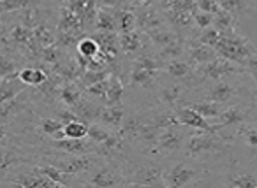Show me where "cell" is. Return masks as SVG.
I'll list each match as a JSON object with an SVG mask.
<instances>
[{"label": "cell", "mask_w": 257, "mask_h": 188, "mask_svg": "<svg viewBox=\"0 0 257 188\" xmlns=\"http://www.w3.org/2000/svg\"><path fill=\"white\" fill-rule=\"evenodd\" d=\"M218 57L225 58V60L232 62V64L245 65L246 58L255 51V48L248 43L243 36L236 34V30L232 32H224L220 34V39H218L217 46H215Z\"/></svg>", "instance_id": "1"}, {"label": "cell", "mask_w": 257, "mask_h": 188, "mask_svg": "<svg viewBox=\"0 0 257 188\" xmlns=\"http://www.w3.org/2000/svg\"><path fill=\"white\" fill-rule=\"evenodd\" d=\"M185 153L189 156H203V155H211V153H220L227 148V142L224 139H220L217 134L211 132H203L199 130V134H192L185 139Z\"/></svg>", "instance_id": "2"}, {"label": "cell", "mask_w": 257, "mask_h": 188, "mask_svg": "<svg viewBox=\"0 0 257 188\" xmlns=\"http://www.w3.org/2000/svg\"><path fill=\"white\" fill-rule=\"evenodd\" d=\"M90 177L86 179L85 184L95 188H111V186H120V184H127V181L123 179V174H120V170L114 169L109 163H95L92 169L88 170Z\"/></svg>", "instance_id": "3"}, {"label": "cell", "mask_w": 257, "mask_h": 188, "mask_svg": "<svg viewBox=\"0 0 257 188\" xmlns=\"http://www.w3.org/2000/svg\"><path fill=\"white\" fill-rule=\"evenodd\" d=\"M245 72V67L238 64H232V62L225 60L222 57H217L215 60L208 62V64L197 65L196 74H201L203 79H213V81H218L224 76L229 74H243Z\"/></svg>", "instance_id": "4"}, {"label": "cell", "mask_w": 257, "mask_h": 188, "mask_svg": "<svg viewBox=\"0 0 257 188\" xmlns=\"http://www.w3.org/2000/svg\"><path fill=\"white\" fill-rule=\"evenodd\" d=\"M199 176V170L190 167L189 163L178 162L171 165L169 169L164 170L162 177H164V186L169 188H182L192 184V181Z\"/></svg>", "instance_id": "5"}, {"label": "cell", "mask_w": 257, "mask_h": 188, "mask_svg": "<svg viewBox=\"0 0 257 188\" xmlns=\"http://www.w3.org/2000/svg\"><path fill=\"white\" fill-rule=\"evenodd\" d=\"M164 169L155 163H145L140 165L138 169L133 170L131 177L127 179V184H133V186H164Z\"/></svg>", "instance_id": "6"}, {"label": "cell", "mask_w": 257, "mask_h": 188, "mask_svg": "<svg viewBox=\"0 0 257 188\" xmlns=\"http://www.w3.org/2000/svg\"><path fill=\"white\" fill-rule=\"evenodd\" d=\"M175 113L185 127L196 128V130H203V132H211V134H218L220 130H224L218 123L217 125L210 123V120H206L204 116H201V114L197 113L196 109H192L190 106L175 107Z\"/></svg>", "instance_id": "7"}, {"label": "cell", "mask_w": 257, "mask_h": 188, "mask_svg": "<svg viewBox=\"0 0 257 188\" xmlns=\"http://www.w3.org/2000/svg\"><path fill=\"white\" fill-rule=\"evenodd\" d=\"M95 163H97L95 156L83 153V155H69L67 158L58 160V162L53 163V165H57L58 169L64 170V172L69 174V176H79V174L88 172Z\"/></svg>", "instance_id": "8"}, {"label": "cell", "mask_w": 257, "mask_h": 188, "mask_svg": "<svg viewBox=\"0 0 257 188\" xmlns=\"http://www.w3.org/2000/svg\"><path fill=\"white\" fill-rule=\"evenodd\" d=\"M185 134L180 132V127H169L162 128L159 132V137L155 141L154 151H162V153H175L185 144Z\"/></svg>", "instance_id": "9"}, {"label": "cell", "mask_w": 257, "mask_h": 188, "mask_svg": "<svg viewBox=\"0 0 257 188\" xmlns=\"http://www.w3.org/2000/svg\"><path fill=\"white\" fill-rule=\"evenodd\" d=\"M11 184L23 188H60V184L51 179L50 176H46L39 167H32L29 172L20 174L18 177L11 181Z\"/></svg>", "instance_id": "10"}, {"label": "cell", "mask_w": 257, "mask_h": 188, "mask_svg": "<svg viewBox=\"0 0 257 188\" xmlns=\"http://www.w3.org/2000/svg\"><path fill=\"white\" fill-rule=\"evenodd\" d=\"M93 141L83 139H72V137H62V139H51V146L58 151H64L67 155H83V153L93 151Z\"/></svg>", "instance_id": "11"}, {"label": "cell", "mask_w": 257, "mask_h": 188, "mask_svg": "<svg viewBox=\"0 0 257 188\" xmlns=\"http://www.w3.org/2000/svg\"><path fill=\"white\" fill-rule=\"evenodd\" d=\"M134 15H136V25L143 30L145 34L150 32V30L157 29V27L164 25V20H162L161 13L157 9H154V6H136L134 8Z\"/></svg>", "instance_id": "12"}, {"label": "cell", "mask_w": 257, "mask_h": 188, "mask_svg": "<svg viewBox=\"0 0 257 188\" xmlns=\"http://www.w3.org/2000/svg\"><path fill=\"white\" fill-rule=\"evenodd\" d=\"M58 34H78L81 36L85 32V23L76 13H72L69 8L62 6L60 16H58Z\"/></svg>", "instance_id": "13"}, {"label": "cell", "mask_w": 257, "mask_h": 188, "mask_svg": "<svg viewBox=\"0 0 257 188\" xmlns=\"http://www.w3.org/2000/svg\"><path fill=\"white\" fill-rule=\"evenodd\" d=\"M239 93L238 86L231 85V83L227 81H215L213 85L208 88L206 92V99L208 100H213V102L220 104V106H224V104L231 102L232 99H234L236 95Z\"/></svg>", "instance_id": "14"}, {"label": "cell", "mask_w": 257, "mask_h": 188, "mask_svg": "<svg viewBox=\"0 0 257 188\" xmlns=\"http://www.w3.org/2000/svg\"><path fill=\"white\" fill-rule=\"evenodd\" d=\"M100 109L102 107L99 104L92 102V100H86L85 97H81V100L76 106L71 107V111L78 116V120L85 121V123H93L95 120H99Z\"/></svg>", "instance_id": "15"}, {"label": "cell", "mask_w": 257, "mask_h": 188, "mask_svg": "<svg viewBox=\"0 0 257 188\" xmlns=\"http://www.w3.org/2000/svg\"><path fill=\"white\" fill-rule=\"evenodd\" d=\"M93 39L99 43V48L109 60H113L120 51V43H118V32H97L93 34Z\"/></svg>", "instance_id": "16"}, {"label": "cell", "mask_w": 257, "mask_h": 188, "mask_svg": "<svg viewBox=\"0 0 257 188\" xmlns=\"http://www.w3.org/2000/svg\"><path fill=\"white\" fill-rule=\"evenodd\" d=\"M218 55L215 51V48L211 46H206L203 43H192L189 50V64L190 65H203V64H208V62L215 60Z\"/></svg>", "instance_id": "17"}, {"label": "cell", "mask_w": 257, "mask_h": 188, "mask_svg": "<svg viewBox=\"0 0 257 188\" xmlns=\"http://www.w3.org/2000/svg\"><path fill=\"white\" fill-rule=\"evenodd\" d=\"M22 85L23 83L20 81L18 72L13 76H8V78H2V81H0V106L13 100L15 97H18L23 90Z\"/></svg>", "instance_id": "18"}, {"label": "cell", "mask_w": 257, "mask_h": 188, "mask_svg": "<svg viewBox=\"0 0 257 188\" xmlns=\"http://www.w3.org/2000/svg\"><path fill=\"white\" fill-rule=\"evenodd\" d=\"M145 36L148 37V39L152 41V44H154L155 48H164V46H168V44H171V43H175L176 39H182V37H178V34L175 32L173 29H168L166 27V23L164 25H161V27H157V29H154V30H150V32H147Z\"/></svg>", "instance_id": "19"}, {"label": "cell", "mask_w": 257, "mask_h": 188, "mask_svg": "<svg viewBox=\"0 0 257 188\" xmlns=\"http://www.w3.org/2000/svg\"><path fill=\"white\" fill-rule=\"evenodd\" d=\"M123 83L118 78L116 74H109L107 78V92H106V106H121V100H123Z\"/></svg>", "instance_id": "20"}, {"label": "cell", "mask_w": 257, "mask_h": 188, "mask_svg": "<svg viewBox=\"0 0 257 188\" xmlns=\"http://www.w3.org/2000/svg\"><path fill=\"white\" fill-rule=\"evenodd\" d=\"M118 43H120V51H123L125 55H134L143 48V36L138 30L118 34Z\"/></svg>", "instance_id": "21"}, {"label": "cell", "mask_w": 257, "mask_h": 188, "mask_svg": "<svg viewBox=\"0 0 257 188\" xmlns=\"http://www.w3.org/2000/svg\"><path fill=\"white\" fill-rule=\"evenodd\" d=\"M161 71H150V69H143V67H133L131 72V83L136 88H152L157 81V76Z\"/></svg>", "instance_id": "22"}, {"label": "cell", "mask_w": 257, "mask_h": 188, "mask_svg": "<svg viewBox=\"0 0 257 188\" xmlns=\"http://www.w3.org/2000/svg\"><path fill=\"white\" fill-rule=\"evenodd\" d=\"M114 15V23H116V32L118 34H125V32H133L136 30V15L131 9H111Z\"/></svg>", "instance_id": "23"}, {"label": "cell", "mask_w": 257, "mask_h": 188, "mask_svg": "<svg viewBox=\"0 0 257 188\" xmlns=\"http://www.w3.org/2000/svg\"><path fill=\"white\" fill-rule=\"evenodd\" d=\"M246 116H248V114H246V111H243L241 107L231 106V107H227V109H222L220 114L217 116V120L222 128H227V127H231V125H241L243 121L246 120Z\"/></svg>", "instance_id": "24"}, {"label": "cell", "mask_w": 257, "mask_h": 188, "mask_svg": "<svg viewBox=\"0 0 257 188\" xmlns=\"http://www.w3.org/2000/svg\"><path fill=\"white\" fill-rule=\"evenodd\" d=\"M99 120L107 127L120 130L121 123H123V109H121V106H104L100 109Z\"/></svg>", "instance_id": "25"}, {"label": "cell", "mask_w": 257, "mask_h": 188, "mask_svg": "<svg viewBox=\"0 0 257 188\" xmlns=\"http://www.w3.org/2000/svg\"><path fill=\"white\" fill-rule=\"evenodd\" d=\"M236 25H238L236 16L231 15L229 11H225V9H218V11L213 15V27L220 34L232 32V30H236Z\"/></svg>", "instance_id": "26"}, {"label": "cell", "mask_w": 257, "mask_h": 188, "mask_svg": "<svg viewBox=\"0 0 257 188\" xmlns=\"http://www.w3.org/2000/svg\"><path fill=\"white\" fill-rule=\"evenodd\" d=\"M18 78L23 85H29V86H39L43 85L44 81L48 79V74L43 71V69H37V67H25L18 72Z\"/></svg>", "instance_id": "27"}, {"label": "cell", "mask_w": 257, "mask_h": 188, "mask_svg": "<svg viewBox=\"0 0 257 188\" xmlns=\"http://www.w3.org/2000/svg\"><path fill=\"white\" fill-rule=\"evenodd\" d=\"M185 53V41L183 39H176L175 43L168 44V46L161 48L157 53L159 60L162 62V64H166V62H171V60H176V58H182V55Z\"/></svg>", "instance_id": "28"}, {"label": "cell", "mask_w": 257, "mask_h": 188, "mask_svg": "<svg viewBox=\"0 0 257 188\" xmlns=\"http://www.w3.org/2000/svg\"><path fill=\"white\" fill-rule=\"evenodd\" d=\"M183 97V86L182 85H166L161 88V100L168 107L175 109L178 107V102Z\"/></svg>", "instance_id": "29"}, {"label": "cell", "mask_w": 257, "mask_h": 188, "mask_svg": "<svg viewBox=\"0 0 257 188\" xmlns=\"http://www.w3.org/2000/svg\"><path fill=\"white\" fill-rule=\"evenodd\" d=\"M187 106H190L192 109H196L197 113L201 114V116H204L206 120H217V116L220 114L222 111V106L217 102H213V100H201V102H187Z\"/></svg>", "instance_id": "30"}, {"label": "cell", "mask_w": 257, "mask_h": 188, "mask_svg": "<svg viewBox=\"0 0 257 188\" xmlns=\"http://www.w3.org/2000/svg\"><path fill=\"white\" fill-rule=\"evenodd\" d=\"M164 71L168 72L171 78L183 79V78H189L190 76V72H192V65H190L189 62L182 60V58H176V60L166 62Z\"/></svg>", "instance_id": "31"}, {"label": "cell", "mask_w": 257, "mask_h": 188, "mask_svg": "<svg viewBox=\"0 0 257 188\" xmlns=\"http://www.w3.org/2000/svg\"><path fill=\"white\" fill-rule=\"evenodd\" d=\"M93 30L97 32H116V23H114V15L111 9H102L99 8L95 20V27Z\"/></svg>", "instance_id": "32"}, {"label": "cell", "mask_w": 257, "mask_h": 188, "mask_svg": "<svg viewBox=\"0 0 257 188\" xmlns=\"http://www.w3.org/2000/svg\"><path fill=\"white\" fill-rule=\"evenodd\" d=\"M9 41H11L15 46H29L30 43H34V36H32V29L25 25H16L15 29L9 32Z\"/></svg>", "instance_id": "33"}, {"label": "cell", "mask_w": 257, "mask_h": 188, "mask_svg": "<svg viewBox=\"0 0 257 188\" xmlns=\"http://www.w3.org/2000/svg\"><path fill=\"white\" fill-rule=\"evenodd\" d=\"M58 97H60V100L65 104V106L72 107L81 100L83 93H81V90L74 85V83H65V85L60 88V92H58Z\"/></svg>", "instance_id": "34"}, {"label": "cell", "mask_w": 257, "mask_h": 188, "mask_svg": "<svg viewBox=\"0 0 257 188\" xmlns=\"http://www.w3.org/2000/svg\"><path fill=\"white\" fill-rule=\"evenodd\" d=\"M232 188H257V174L255 172H236L227 181Z\"/></svg>", "instance_id": "35"}, {"label": "cell", "mask_w": 257, "mask_h": 188, "mask_svg": "<svg viewBox=\"0 0 257 188\" xmlns=\"http://www.w3.org/2000/svg\"><path fill=\"white\" fill-rule=\"evenodd\" d=\"M32 36H34V44H36L37 48H41V50L51 46V44H55V41H57L53 37V34L50 32V29L44 27V23H39L36 29H32Z\"/></svg>", "instance_id": "36"}, {"label": "cell", "mask_w": 257, "mask_h": 188, "mask_svg": "<svg viewBox=\"0 0 257 188\" xmlns=\"http://www.w3.org/2000/svg\"><path fill=\"white\" fill-rule=\"evenodd\" d=\"M39 2L41 0H0V15L23 11V9H27V8L39 6Z\"/></svg>", "instance_id": "37"}, {"label": "cell", "mask_w": 257, "mask_h": 188, "mask_svg": "<svg viewBox=\"0 0 257 188\" xmlns=\"http://www.w3.org/2000/svg\"><path fill=\"white\" fill-rule=\"evenodd\" d=\"M27 158L18 153L11 151V149L0 148V170H8L11 167H18L20 163H25Z\"/></svg>", "instance_id": "38"}, {"label": "cell", "mask_w": 257, "mask_h": 188, "mask_svg": "<svg viewBox=\"0 0 257 188\" xmlns=\"http://www.w3.org/2000/svg\"><path fill=\"white\" fill-rule=\"evenodd\" d=\"M76 50H78V55H81V57L90 60V58H93L99 53L100 48H99V43H97L93 37H81V39L78 41V44H76Z\"/></svg>", "instance_id": "39"}, {"label": "cell", "mask_w": 257, "mask_h": 188, "mask_svg": "<svg viewBox=\"0 0 257 188\" xmlns=\"http://www.w3.org/2000/svg\"><path fill=\"white\" fill-rule=\"evenodd\" d=\"M88 125L81 120H72L69 123L64 125V134L65 137H72V139H83L88 135Z\"/></svg>", "instance_id": "40"}, {"label": "cell", "mask_w": 257, "mask_h": 188, "mask_svg": "<svg viewBox=\"0 0 257 188\" xmlns=\"http://www.w3.org/2000/svg\"><path fill=\"white\" fill-rule=\"evenodd\" d=\"M43 132L51 139H62L65 137L64 134V123L60 120H55V118H46L43 121Z\"/></svg>", "instance_id": "41"}, {"label": "cell", "mask_w": 257, "mask_h": 188, "mask_svg": "<svg viewBox=\"0 0 257 188\" xmlns=\"http://www.w3.org/2000/svg\"><path fill=\"white\" fill-rule=\"evenodd\" d=\"M136 67H143V69H150V71H161L162 69V62L159 60L157 55H140L134 62Z\"/></svg>", "instance_id": "42"}, {"label": "cell", "mask_w": 257, "mask_h": 188, "mask_svg": "<svg viewBox=\"0 0 257 188\" xmlns=\"http://www.w3.org/2000/svg\"><path fill=\"white\" fill-rule=\"evenodd\" d=\"M111 135L109 130H106L104 127H100V125L97 123H90L88 125V135L86 137L90 139V141H93L95 144H100V142H104L107 137Z\"/></svg>", "instance_id": "43"}, {"label": "cell", "mask_w": 257, "mask_h": 188, "mask_svg": "<svg viewBox=\"0 0 257 188\" xmlns=\"http://www.w3.org/2000/svg\"><path fill=\"white\" fill-rule=\"evenodd\" d=\"M238 135H241L243 141L250 146V148L257 149V128L252 127V125H239L238 128Z\"/></svg>", "instance_id": "44"}, {"label": "cell", "mask_w": 257, "mask_h": 188, "mask_svg": "<svg viewBox=\"0 0 257 188\" xmlns=\"http://www.w3.org/2000/svg\"><path fill=\"white\" fill-rule=\"evenodd\" d=\"M220 9H225L231 15L238 16L239 13H243L246 9V0H218Z\"/></svg>", "instance_id": "45"}, {"label": "cell", "mask_w": 257, "mask_h": 188, "mask_svg": "<svg viewBox=\"0 0 257 188\" xmlns=\"http://www.w3.org/2000/svg\"><path fill=\"white\" fill-rule=\"evenodd\" d=\"M218 39H220V32H218L215 27H210V29H204L203 34H201L196 41H197V43L206 44V46L215 48V46H217V43H218Z\"/></svg>", "instance_id": "46"}, {"label": "cell", "mask_w": 257, "mask_h": 188, "mask_svg": "<svg viewBox=\"0 0 257 188\" xmlns=\"http://www.w3.org/2000/svg\"><path fill=\"white\" fill-rule=\"evenodd\" d=\"M109 78V76H107ZM107 78L100 79V81L93 83V85L86 86V95L93 97V99H106V92H107Z\"/></svg>", "instance_id": "47"}, {"label": "cell", "mask_w": 257, "mask_h": 188, "mask_svg": "<svg viewBox=\"0 0 257 188\" xmlns=\"http://www.w3.org/2000/svg\"><path fill=\"white\" fill-rule=\"evenodd\" d=\"M194 27L199 30H204V29H210V27H213V15H210V13H204V11H199L197 9L196 13H194Z\"/></svg>", "instance_id": "48"}, {"label": "cell", "mask_w": 257, "mask_h": 188, "mask_svg": "<svg viewBox=\"0 0 257 188\" xmlns=\"http://www.w3.org/2000/svg\"><path fill=\"white\" fill-rule=\"evenodd\" d=\"M107 76H109V72H107L106 69H102V71H85L83 72L81 81L85 83L86 86H90V85H93V83L100 81V79H106Z\"/></svg>", "instance_id": "49"}, {"label": "cell", "mask_w": 257, "mask_h": 188, "mask_svg": "<svg viewBox=\"0 0 257 188\" xmlns=\"http://www.w3.org/2000/svg\"><path fill=\"white\" fill-rule=\"evenodd\" d=\"M16 74V62L11 57H0V78Z\"/></svg>", "instance_id": "50"}, {"label": "cell", "mask_w": 257, "mask_h": 188, "mask_svg": "<svg viewBox=\"0 0 257 188\" xmlns=\"http://www.w3.org/2000/svg\"><path fill=\"white\" fill-rule=\"evenodd\" d=\"M243 67H245L246 74L252 76L253 81H255V85H257V50L253 51L248 58H246V62H245V65H243Z\"/></svg>", "instance_id": "51"}, {"label": "cell", "mask_w": 257, "mask_h": 188, "mask_svg": "<svg viewBox=\"0 0 257 188\" xmlns=\"http://www.w3.org/2000/svg\"><path fill=\"white\" fill-rule=\"evenodd\" d=\"M196 6H197V9H199V11L210 13V15H215V13L220 9V6H218V0H197Z\"/></svg>", "instance_id": "52"}, {"label": "cell", "mask_w": 257, "mask_h": 188, "mask_svg": "<svg viewBox=\"0 0 257 188\" xmlns=\"http://www.w3.org/2000/svg\"><path fill=\"white\" fill-rule=\"evenodd\" d=\"M95 4L102 9H120L123 8V0H95Z\"/></svg>", "instance_id": "53"}, {"label": "cell", "mask_w": 257, "mask_h": 188, "mask_svg": "<svg viewBox=\"0 0 257 188\" xmlns=\"http://www.w3.org/2000/svg\"><path fill=\"white\" fill-rule=\"evenodd\" d=\"M159 0H138V6H143V8H148V6H155Z\"/></svg>", "instance_id": "54"}, {"label": "cell", "mask_w": 257, "mask_h": 188, "mask_svg": "<svg viewBox=\"0 0 257 188\" xmlns=\"http://www.w3.org/2000/svg\"><path fill=\"white\" fill-rule=\"evenodd\" d=\"M4 137H6V128L2 127V125H0V141H2Z\"/></svg>", "instance_id": "55"}, {"label": "cell", "mask_w": 257, "mask_h": 188, "mask_svg": "<svg viewBox=\"0 0 257 188\" xmlns=\"http://www.w3.org/2000/svg\"><path fill=\"white\" fill-rule=\"evenodd\" d=\"M46 2H53V4H64L65 0H46Z\"/></svg>", "instance_id": "56"}, {"label": "cell", "mask_w": 257, "mask_h": 188, "mask_svg": "<svg viewBox=\"0 0 257 188\" xmlns=\"http://www.w3.org/2000/svg\"><path fill=\"white\" fill-rule=\"evenodd\" d=\"M253 4H255V6H253V8H255V11H257V0H253Z\"/></svg>", "instance_id": "57"}, {"label": "cell", "mask_w": 257, "mask_h": 188, "mask_svg": "<svg viewBox=\"0 0 257 188\" xmlns=\"http://www.w3.org/2000/svg\"><path fill=\"white\" fill-rule=\"evenodd\" d=\"M0 32H2V20H0Z\"/></svg>", "instance_id": "58"}]
</instances>
